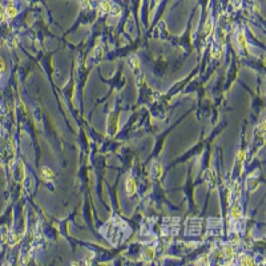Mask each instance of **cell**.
<instances>
[{
  "label": "cell",
  "instance_id": "cell-1",
  "mask_svg": "<svg viewBox=\"0 0 266 266\" xmlns=\"http://www.w3.org/2000/svg\"><path fill=\"white\" fill-rule=\"evenodd\" d=\"M125 185H126V193L128 194H133L136 192V181L133 180V177H128Z\"/></svg>",
  "mask_w": 266,
  "mask_h": 266
},
{
  "label": "cell",
  "instance_id": "cell-2",
  "mask_svg": "<svg viewBox=\"0 0 266 266\" xmlns=\"http://www.w3.org/2000/svg\"><path fill=\"white\" fill-rule=\"evenodd\" d=\"M41 174L44 176L45 180H53V177H55V174H53L52 169H49L48 166H44L41 169Z\"/></svg>",
  "mask_w": 266,
  "mask_h": 266
},
{
  "label": "cell",
  "instance_id": "cell-3",
  "mask_svg": "<svg viewBox=\"0 0 266 266\" xmlns=\"http://www.w3.org/2000/svg\"><path fill=\"white\" fill-rule=\"evenodd\" d=\"M237 41H238V44L241 45L244 49H247V44H246V39H245L244 32H239V33H238V36H237Z\"/></svg>",
  "mask_w": 266,
  "mask_h": 266
},
{
  "label": "cell",
  "instance_id": "cell-4",
  "mask_svg": "<svg viewBox=\"0 0 266 266\" xmlns=\"http://www.w3.org/2000/svg\"><path fill=\"white\" fill-rule=\"evenodd\" d=\"M230 215L233 218H239V217H241V210H239V207L237 206V205H233V206H231Z\"/></svg>",
  "mask_w": 266,
  "mask_h": 266
},
{
  "label": "cell",
  "instance_id": "cell-5",
  "mask_svg": "<svg viewBox=\"0 0 266 266\" xmlns=\"http://www.w3.org/2000/svg\"><path fill=\"white\" fill-rule=\"evenodd\" d=\"M130 64H132V66L134 68V71H137V72L140 71V60H138L136 56L130 59Z\"/></svg>",
  "mask_w": 266,
  "mask_h": 266
},
{
  "label": "cell",
  "instance_id": "cell-6",
  "mask_svg": "<svg viewBox=\"0 0 266 266\" xmlns=\"http://www.w3.org/2000/svg\"><path fill=\"white\" fill-rule=\"evenodd\" d=\"M5 13H7L8 17H15L16 16V8H13L12 5H9V7H7V9H5Z\"/></svg>",
  "mask_w": 266,
  "mask_h": 266
},
{
  "label": "cell",
  "instance_id": "cell-7",
  "mask_svg": "<svg viewBox=\"0 0 266 266\" xmlns=\"http://www.w3.org/2000/svg\"><path fill=\"white\" fill-rule=\"evenodd\" d=\"M253 259L250 257H242L241 258V265H253Z\"/></svg>",
  "mask_w": 266,
  "mask_h": 266
},
{
  "label": "cell",
  "instance_id": "cell-8",
  "mask_svg": "<svg viewBox=\"0 0 266 266\" xmlns=\"http://www.w3.org/2000/svg\"><path fill=\"white\" fill-rule=\"evenodd\" d=\"M212 31H213V24H212V21H207V23L205 24V33L210 35Z\"/></svg>",
  "mask_w": 266,
  "mask_h": 266
},
{
  "label": "cell",
  "instance_id": "cell-9",
  "mask_svg": "<svg viewBox=\"0 0 266 266\" xmlns=\"http://www.w3.org/2000/svg\"><path fill=\"white\" fill-rule=\"evenodd\" d=\"M245 156H246V154H245V150H239L238 153H237V161L242 162L245 160Z\"/></svg>",
  "mask_w": 266,
  "mask_h": 266
},
{
  "label": "cell",
  "instance_id": "cell-10",
  "mask_svg": "<svg viewBox=\"0 0 266 266\" xmlns=\"http://www.w3.org/2000/svg\"><path fill=\"white\" fill-rule=\"evenodd\" d=\"M225 254L228 258H231L233 257V249L231 247H225Z\"/></svg>",
  "mask_w": 266,
  "mask_h": 266
},
{
  "label": "cell",
  "instance_id": "cell-11",
  "mask_svg": "<svg viewBox=\"0 0 266 266\" xmlns=\"http://www.w3.org/2000/svg\"><path fill=\"white\" fill-rule=\"evenodd\" d=\"M4 71H5V63L3 59H0V73H3Z\"/></svg>",
  "mask_w": 266,
  "mask_h": 266
},
{
  "label": "cell",
  "instance_id": "cell-12",
  "mask_svg": "<svg viewBox=\"0 0 266 266\" xmlns=\"http://www.w3.org/2000/svg\"><path fill=\"white\" fill-rule=\"evenodd\" d=\"M146 255H148L149 258H152V257H153V250H152V249H146Z\"/></svg>",
  "mask_w": 266,
  "mask_h": 266
}]
</instances>
